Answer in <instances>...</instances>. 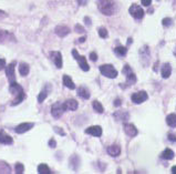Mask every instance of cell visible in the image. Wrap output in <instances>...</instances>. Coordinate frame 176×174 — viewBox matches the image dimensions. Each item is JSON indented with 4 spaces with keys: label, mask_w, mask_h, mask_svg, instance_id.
Masks as SVG:
<instances>
[{
    "label": "cell",
    "mask_w": 176,
    "mask_h": 174,
    "mask_svg": "<svg viewBox=\"0 0 176 174\" xmlns=\"http://www.w3.org/2000/svg\"><path fill=\"white\" fill-rule=\"evenodd\" d=\"M72 54H73L74 59L78 61L79 66H80V68L83 70V71H89V69H90V67H89L88 62H86V57L83 56H80V54L78 53V51H76V49L72 50Z\"/></svg>",
    "instance_id": "4"
},
{
    "label": "cell",
    "mask_w": 176,
    "mask_h": 174,
    "mask_svg": "<svg viewBox=\"0 0 176 174\" xmlns=\"http://www.w3.org/2000/svg\"><path fill=\"white\" fill-rule=\"evenodd\" d=\"M9 90H10V92H11V94L13 96V100H12V102H11V106H17V104H19V103L25 99L23 89H22L21 86H19L16 81L10 83Z\"/></svg>",
    "instance_id": "1"
},
{
    "label": "cell",
    "mask_w": 176,
    "mask_h": 174,
    "mask_svg": "<svg viewBox=\"0 0 176 174\" xmlns=\"http://www.w3.org/2000/svg\"><path fill=\"white\" fill-rule=\"evenodd\" d=\"M161 73H162V77H163L164 79L169 78V77L171 76V73H172V67H171V64H169V63H165V64H164V66L162 67Z\"/></svg>",
    "instance_id": "18"
},
{
    "label": "cell",
    "mask_w": 176,
    "mask_h": 174,
    "mask_svg": "<svg viewBox=\"0 0 176 174\" xmlns=\"http://www.w3.org/2000/svg\"><path fill=\"white\" fill-rule=\"evenodd\" d=\"M54 131H56V133H59L60 135H62V137H63V135H66V132H64L63 130H61V129H60L59 127H54Z\"/></svg>",
    "instance_id": "33"
},
{
    "label": "cell",
    "mask_w": 176,
    "mask_h": 174,
    "mask_svg": "<svg viewBox=\"0 0 176 174\" xmlns=\"http://www.w3.org/2000/svg\"><path fill=\"white\" fill-rule=\"evenodd\" d=\"M12 142V137L8 135L5 131H0V143L1 144H11Z\"/></svg>",
    "instance_id": "17"
},
{
    "label": "cell",
    "mask_w": 176,
    "mask_h": 174,
    "mask_svg": "<svg viewBox=\"0 0 176 174\" xmlns=\"http://www.w3.org/2000/svg\"><path fill=\"white\" fill-rule=\"evenodd\" d=\"M54 32L58 34L59 37L63 38L70 33V29H69L68 27H66V26H58V27H56V29H54Z\"/></svg>",
    "instance_id": "15"
},
{
    "label": "cell",
    "mask_w": 176,
    "mask_h": 174,
    "mask_svg": "<svg viewBox=\"0 0 176 174\" xmlns=\"http://www.w3.org/2000/svg\"><path fill=\"white\" fill-rule=\"evenodd\" d=\"M49 145H50V147H56V142L54 141V139H51V140L49 141Z\"/></svg>",
    "instance_id": "39"
},
{
    "label": "cell",
    "mask_w": 176,
    "mask_h": 174,
    "mask_svg": "<svg viewBox=\"0 0 176 174\" xmlns=\"http://www.w3.org/2000/svg\"><path fill=\"white\" fill-rule=\"evenodd\" d=\"M132 101L136 104H139V103H143L144 101L147 100V93L145 91H139V92H136V93L132 94Z\"/></svg>",
    "instance_id": "8"
},
{
    "label": "cell",
    "mask_w": 176,
    "mask_h": 174,
    "mask_svg": "<svg viewBox=\"0 0 176 174\" xmlns=\"http://www.w3.org/2000/svg\"><path fill=\"white\" fill-rule=\"evenodd\" d=\"M115 53L117 54V56H120V57H123L126 54L127 52V48L126 47H122V46H119V47L115 48Z\"/></svg>",
    "instance_id": "26"
},
{
    "label": "cell",
    "mask_w": 176,
    "mask_h": 174,
    "mask_svg": "<svg viewBox=\"0 0 176 174\" xmlns=\"http://www.w3.org/2000/svg\"><path fill=\"white\" fill-rule=\"evenodd\" d=\"M172 173H173V174H176V167H172Z\"/></svg>",
    "instance_id": "45"
},
{
    "label": "cell",
    "mask_w": 176,
    "mask_h": 174,
    "mask_svg": "<svg viewBox=\"0 0 176 174\" xmlns=\"http://www.w3.org/2000/svg\"><path fill=\"white\" fill-rule=\"evenodd\" d=\"M98 8L105 16H112L116 10V6L113 0H98Z\"/></svg>",
    "instance_id": "2"
},
{
    "label": "cell",
    "mask_w": 176,
    "mask_h": 174,
    "mask_svg": "<svg viewBox=\"0 0 176 174\" xmlns=\"http://www.w3.org/2000/svg\"><path fill=\"white\" fill-rule=\"evenodd\" d=\"M162 157L165 160H172L174 157V152L172 151L171 149H167L165 150L163 153H162Z\"/></svg>",
    "instance_id": "25"
},
{
    "label": "cell",
    "mask_w": 176,
    "mask_h": 174,
    "mask_svg": "<svg viewBox=\"0 0 176 174\" xmlns=\"http://www.w3.org/2000/svg\"><path fill=\"white\" fill-rule=\"evenodd\" d=\"M50 56H51V59L53 60L54 64L58 67L59 69L62 68V56L59 51H52L50 52Z\"/></svg>",
    "instance_id": "11"
},
{
    "label": "cell",
    "mask_w": 176,
    "mask_h": 174,
    "mask_svg": "<svg viewBox=\"0 0 176 174\" xmlns=\"http://www.w3.org/2000/svg\"><path fill=\"white\" fill-rule=\"evenodd\" d=\"M6 34H7V33H6V32L0 31V40H2V39H3V37H5Z\"/></svg>",
    "instance_id": "44"
},
{
    "label": "cell",
    "mask_w": 176,
    "mask_h": 174,
    "mask_svg": "<svg viewBox=\"0 0 176 174\" xmlns=\"http://www.w3.org/2000/svg\"><path fill=\"white\" fill-rule=\"evenodd\" d=\"M63 111H66V109H64L63 103H61V102L54 103L53 106L51 107V114H52V117L56 119L60 118V117L63 114Z\"/></svg>",
    "instance_id": "6"
},
{
    "label": "cell",
    "mask_w": 176,
    "mask_h": 174,
    "mask_svg": "<svg viewBox=\"0 0 176 174\" xmlns=\"http://www.w3.org/2000/svg\"><path fill=\"white\" fill-rule=\"evenodd\" d=\"M108 153L111 155V157H119L121 154V147L120 145L117 144H112L108 147Z\"/></svg>",
    "instance_id": "16"
},
{
    "label": "cell",
    "mask_w": 176,
    "mask_h": 174,
    "mask_svg": "<svg viewBox=\"0 0 176 174\" xmlns=\"http://www.w3.org/2000/svg\"><path fill=\"white\" fill-rule=\"evenodd\" d=\"M38 173H40V174H50L51 173V171H50V169H49V167L46 164H40L39 167H38Z\"/></svg>",
    "instance_id": "24"
},
{
    "label": "cell",
    "mask_w": 176,
    "mask_h": 174,
    "mask_svg": "<svg viewBox=\"0 0 176 174\" xmlns=\"http://www.w3.org/2000/svg\"><path fill=\"white\" fill-rule=\"evenodd\" d=\"M174 54H175V57H176V49H175V51H174Z\"/></svg>",
    "instance_id": "47"
},
{
    "label": "cell",
    "mask_w": 176,
    "mask_h": 174,
    "mask_svg": "<svg viewBox=\"0 0 176 174\" xmlns=\"http://www.w3.org/2000/svg\"><path fill=\"white\" fill-rule=\"evenodd\" d=\"M114 106L115 107H120L121 106V100H120V99H116V100L114 101Z\"/></svg>",
    "instance_id": "42"
},
{
    "label": "cell",
    "mask_w": 176,
    "mask_h": 174,
    "mask_svg": "<svg viewBox=\"0 0 176 174\" xmlns=\"http://www.w3.org/2000/svg\"><path fill=\"white\" fill-rule=\"evenodd\" d=\"M99 36H100L101 38H103V39L106 38L109 36L108 30L105 29V28H100V29H99Z\"/></svg>",
    "instance_id": "31"
},
{
    "label": "cell",
    "mask_w": 176,
    "mask_h": 174,
    "mask_svg": "<svg viewBox=\"0 0 176 174\" xmlns=\"http://www.w3.org/2000/svg\"><path fill=\"white\" fill-rule=\"evenodd\" d=\"M122 72L125 74V77H126L127 84H134L135 82H136V76H135V73L132 71V69L130 68L129 64H125Z\"/></svg>",
    "instance_id": "5"
},
{
    "label": "cell",
    "mask_w": 176,
    "mask_h": 174,
    "mask_svg": "<svg viewBox=\"0 0 176 174\" xmlns=\"http://www.w3.org/2000/svg\"><path fill=\"white\" fill-rule=\"evenodd\" d=\"M29 71H30V68H29V66H28L27 63H21L19 66V72H20V74H21L22 77L28 76Z\"/></svg>",
    "instance_id": "21"
},
{
    "label": "cell",
    "mask_w": 176,
    "mask_h": 174,
    "mask_svg": "<svg viewBox=\"0 0 176 174\" xmlns=\"http://www.w3.org/2000/svg\"><path fill=\"white\" fill-rule=\"evenodd\" d=\"M166 122H167V124H169V127H176V114H174V113H172V114L167 115V118H166Z\"/></svg>",
    "instance_id": "22"
},
{
    "label": "cell",
    "mask_w": 176,
    "mask_h": 174,
    "mask_svg": "<svg viewBox=\"0 0 176 174\" xmlns=\"http://www.w3.org/2000/svg\"><path fill=\"white\" fill-rule=\"evenodd\" d=\"M6 74H7V78L10 83H11V82H15L16 81L15 63H10L9 66H7V68H6Z\"/></svg>",
    "instance_id": "10"
},
{
    "label": "cell",
    "mask_w": 176,
    "mask_h": 174,
    "mask_svg": "<svg viewBox=\"0 0 176 174\" xmlns=\"http://www.w3.org/2000/svg\"><path fill=\"white\" fill-rule=\"evenodd\" d=\"M167 137H169V140L171 141V142H176V135L173 134V133H169Z\"/></svg>",
    "instance_id": "34"
},
{
    "label": "cell",
    "mask_w": 176,
    "mask_h": 174,
    "mask_svg": "<svg viewBox=\"0 0 176 174\" xmlns=\"http://www.w3.org/2000/svg\"><path fill=\"white\" fill-rule=\"evenodd\" d=\"M90 59L92 60V61H96V60H98V56H96L95 52H91V53H90Z\"/></svg>",
    "instance_id": "35"
},
{
    "label": "cell",
    "mask_w": 176,
    "mask_h": 174,
    "mask_svg": "<svg viewBox=\"0 0 176 174\" xmlns=\"http://www.w3.org/2000/svg\"><path fill=\"white\" fill-rule=\"evenodd\" d=\"M62 82H63V84L66 87V88L71 89V90L76 89V84L73 83V81H72V79L70 78V77H69V76H66V74H64L63 78H62Z\"/></svg>",
    "instance_id": "19"
},
{
    "label": "cell",
    "mask_w": 176,
    "mask_h": 174,
    "mask_svg": "<svg viewBox=\"0 0 176 174\" xmlns=\"http://www.w3.org/2000/svg\"><path fill=\"white\" fill-rule=\"evenodd\" d=\"M86 134L92 135V137H101V135H102V127H99V125H93V127H88V129H86Z\"/></svg>",
    "instance_id": "9"
},
{
    "label": "cell",
    "mask_w": 176,
    "mask_h": 174,
    "mask_svg": "<svg viewBox=\"0 0 176 174\" xmlns=\"http://www.w3.org/2000/svg\"><path fill=\"white\" fill-rule=\"evenodd\" d=\"M48 97V91L46 90H42L41 92L39 93V96H38V101H39V103H42L44 100H46V98Z\"/></svg>",
    "instance_id": "29"
},
{
    "label": "cell",
    "mask_w": 176,
    "mask_h": 174,
    "mask_svg": "<svg viewBox=\"0 0 176 174\" xmlns=\"http://www.w3.org/2000/svg\"><path fill=\"white\" fill-rule=\"evenodd\" d=\"M130 13L132 15V17H134L135 19H142L143 16H144V11L139 6L137 5H132L130 7Z\"/></svg>",
    "instance_id": "7"
},
{
    "label": "cell",
    "mask_w": 176,
    "mask_h": 174,
    "mask_svg": "<svg viewBox=\"0 0 176 174\" xmlns=\"http://www.w3.org/2000/svg\"><path fill=\"white\" fill-rule=\"evenodd\" d=\"M32 127H33V123H21L16 127L15 131L18 134H22V133H26L27 131H29Z\"/></svg>",
    "instance_id": "12"
},
{
    "label": "cell",
    "mask_w": 176,
    "mask_h": 174,
    "mask_svg": "<svg viewBox=\"0 0 176 174\" xmlns=\"http://www.w3.org/2000/svg\"><path fill=\"white\" fill-rule=\"evenodd\" d=\"M6 17H7V13L5 11H2V10H0V19H3Z\"/></svg>",
    "instance_id": "41"
},
{
    "label": "cell",
    "mask_w": 176,
    "mask_h": 174,
    "mask_svg": "<svg viewBox=\"0 0 176 174\" xmlns=\"http://www.w3.org/2000/svg\"><path fill=\"white\" fill-rule=\"evenodd\" d=\"M78 94L79 97H81L82 99H89L90 98V92L88 89H86L84 87H80L78 89Z\"/></svg>",
    "instance_id": "20"
},
{
    "label": "cell",
    "mask_w": 176,
    "mask_h": 174,
    "mask_svg": "<svg viewBox=\"0 0 176 174\" xmlns=\"http://www.w3.org/2000/svg\"><path fill=\"white\" fill-rule=\"evenodd\" d=\"M79 41H80V42H84V41H86V37L80 38V39H79Z\"/></svg>",
    "instance_id": "46"
},
{
    "label": "cell",
    "mask_w": 176,
    "mask_h": 174,
    "mask_svg": "<svg viewBox=\"0 0 176 174\" xmlns=\"http://www.w3.org/2000/svg\"><path fill=\"white\" fill-rule=\"evenodd\" d=\"M114 117L117 119V120L121 121H125L129 119V113L127 112H121V111H117L116 113H114Z\"/></svg>",
    "instance_id": "23"
},
{
    "label": "cell",
    "mask_w": 176,
    "mask_h": 174,
    "mask_svg": "<svg viewBox=\"0 0 176 174\" xmlns=\"http://www.w3.org/2000/svg\"><path fill=\"white\" fill-rule=\"evenodd\" d=\"M76 31L80 33V32H84V29H83V27H81L80 25H76Z\"/></svg>",
    "instance_id": "38"
},
{
    "label": "cell",
    "mask_w": 176,
    "mask_h": 174,
    "mask_svg": "<svg viewBox=\"0 0 176 174\" xmlns=\"http://www.w3.org/2000/svg\"><path fill=\"white\" fill-rule=\"evenodd\" d=\"M0 173H10V167L6 162L0 161Z\"/></svg>",
    "instance_id": "28"
},
{
    "label": "cell",
    "mask_w": 176,
    "mask_h": 174,
    "mask_svg": "<svg viewBox=\"0 0 176 174\" xmlns=\"http://www.w3.org/2000/svg\"><path fill=\"white\" fill-rule=\"evenodd\" d=\"M15 170H16V173L18 174H22L23 172H25V167H23V164L22 163H17L15 167Z\"/></svg>",
    "instance_id": "30"
},
{
    "label": "cell",
    "mask_w": 176,
    "mask_h": 174,
    "mask_svg": "<svg viewBox=\"0 0 176 174\" xmlns=\"http://www.w3.org/2000/svg\"><path fill=\"white\" fill-rule=\"evenodd\" d=\"M100 71L103 76L108 77V78H110V79H114L117 77L116 69H115L112 64H103V66L100 67Z\"/></svg>",
    "instance_id": "3"
},
{
    "label": "cell",
    "mask_w": 176,
    "mask_h": 174,
    "mask_svg": "<svg viewBox=\"0 0 176 174\" xmlns=\"http://www.w3.org/2000/svg\"><path fill=\"white\" fill-rule=\"evenodd\" d=\"M124 132L126 133L129 137H135V135H137V132H139V131H137V129L133 124H131V123H125Z\"/></svg>",
    "instance_id": "13"
},
{
    "label": "cell",
    "mask_w": 176,
    "mask_h": 174,
    "mask_svg": "<svg viewBox=\"0 0 176 174\" xmlns=\"http://www.w3.org/2000/svg\"><path fill=\"white\" fill-rule=\"evenodd\" d=\"M141 1H142V5L145 6V7H149L152 2V0H141Z\"/></svg>",
    "instance_id": "37"
},
{
    "label": "cell",
    "mask_w": 176,
    "mask_h": 174,
    "mask_svg": "<svg viewBox=\"0 0 176 174\" xmlns=\"http://www.w3.org/2000/svg\"><path fill=\"white\" fill-rule=\"evenodd\" d=\"M171 25H172L171 18H165V19H163V26H165V27H169Z\"/></svg>",
    "instance_id": "32"
},
{
    "label": "cell",
    "mask_w": 176,
    "mask_h": 174,
    "mask_svg": "<svg viewBox=\"0 0 176 174\" xmlns=\"http://www.w3.org/2000/svg\"><path fill=\"white\" fill-rule=\"evenodd\" d=\"M92 106H93V109H94V110H95L98 113H103V112H104L103 106L101 104L100 102H99V101H93Z\"/></svg>",
    "instance_id": "27"
},
{
    "label": "cell",
    "mask_w": 176,
    "mask_h": 174,
    "mask_svg": "<svg viewBox=\"0 0 176 174\" xmlns=\"http://www.w3.org/2000/svg\"><path fill=\"white\" fill-rule=\"evenodd\" d=\"M63 106L66 110L76 111V109H78V102H76L74 99H69V100H66V102L63 103Z\"/></svg>",
    "instance_id": "14"
},
{
    "label": "cell",
    "mask_w": 176,
    "mask_h": 174,
    "mask_svg": "<svg viewBox=\"0 0 176 174\" xmlns=\"http://www.w3.org/2000/svg\"><path fill=\"white\" fill-rule=\"evenodd\" d=\"M84 21H86V23L88 26L91 25V20H90V18H89V17H86V18H84Z\"/></svg>",
    "instance_id": "43"
},
{
    "label": "cell",
    "mask_w": 176,
    "mask_h": 174,
    "mask_svg": "<svg viewBox=\"0 0 176 174\" xmlns=\"http://www.w3.org/2000/svg\"><path fill=\"white\" fill-rule=\"evenodd\" d=\"M5 67H6V60L0 59V71H1L2 69H5Z\"/></svg>",
    "instance_id": "36"
},
{
    "label": "cell",
    "mask_w": 176,
    "mask_h": 174,
    "mask_svg": "<svg viewBox=\"0 0 176 174\" xmlns=\"http://www.w3.org/2000/svg\"><path fill=\"white\" fill-rule=\"evenodd\" d=\"M78 1V3L80 6H84V5H86V2H88V0H76Z\"/></svg>",
    "instance_id": "40"
}]
</instances>
